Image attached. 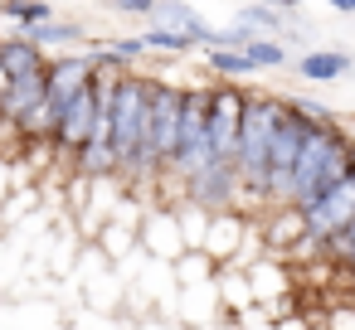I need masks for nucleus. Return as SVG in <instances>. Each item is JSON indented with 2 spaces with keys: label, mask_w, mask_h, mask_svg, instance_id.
Wrapping results in <instances>:
<instances>
[{
  "label": "nucleus",
  "mask_w": 355,
  "mask_h": 330,
  "mask_svg": "<svg viewBox=\"0 0 355 330\" xmlns=\"http://www.w3.org/2000/svg\"><path fill=\"white\" fill-rule=\"evenodd\" d=\"M287 102L277 93H263V88H248V102H243V127H239V141H234V175L239 185L263 204V175H268V146H272V131L282 122ZM268 209V204H263Z\"/></svg>",
  "instance_id": "1"
},
{
  "label": "nucleus",
  "mask_w": 355,
  "mask_h": 330,
  "mask_svg": "<svg viewBox=\"0 0 355 330\" xmlns=\"http://www.w3.org/2000/svg\"><path fill=\"white\" fill-rule=\"evenodd\" d=\"M180 98L185 83L175 78H156L151 73V98H146V175L161 190V170L175 156V136H180Z\"/></svg>",
  "instance_id": "2"
},
{
  "label": "nucleus",
  "mask_w": 355,
  "mask_h": 330,
  "mask_svg": "<svg viewBox=\"0 0 355 330\" xmlns=\"http://www.w3.org/2000/svg\"><path fill=\"white\" fill-rule=\"evenodd\" d=\"M287 102V98H282ZM302 136H306V122L287 107L277 131H272V146H268V175H263V204H287L292 199V170H297V151H302Z\"/></svg>",
  "instance_id": "3"
},
{
  "label": "nucleus",
  "mask_w": 355,
  "mask_h": 330,
  "mask_svg": "<svg viewBox=\"0 0 355 330\" xmlns=\"http://www.w3.org/2000/svg\"><path fill=\"white\" fill-rule=\"evenodd\" d=\"M243 102H248L243 83H209V146H214V161L234 165V141H239V127H243Z\"/></svg>",
  "instance_id": "4"
},
{
  "label": "nucleus",
  "mask_w": 355,
  "mask_h": 330,
  "mask_svg": "<svg viewBox=\"0 0 355 330\" xmlns=\"http://www.w3.org/2000/svg\"><path fill=\"white\" fill-rule=\"evenodd\" d=\"M180 199H190V204L205 209V214H219V209H239L243 185H239L234 165L219 161V165H205L195 180H185V185H180Z\"/></svg>",
  "instance_id": "5"
},
{
  "label": "nucleus",
  "mask_w": 355,
  "mask_h": 330,
  "mask_svg": "<svg viewBox=\"0 0 355 330\" xmlns=\"http://www.w3.org/2000/svg\"><path fill=\"white\" fill-rule=\"evenodd\" d=\"M137 243H141V253H146L151 262H175L180 253H190L185 238H180V219H175L171 204H151V209H141Z\"/></svg>",
  "instance_id": "6"
},
{
  "label": "nucleus",
  "mask_w": 355,
  "mask_h": 330,
  "mask_svg": "<svg viewBox=\"0 0 355 330\" xmlns=\"http://www.w3.org/2000/svg\"><path fill=\"white\" fill-rule=\"evenodd\" d=\"M93 127H98V98H93V88H83L73 102H64V117L54 131V151L64 165H73V156L93 141Z\"/></svg>",
  "instance_id": "7"
},
{
  "label": "nucleus",
  "mask_w": 355,
  "mask_h": 330,
  "mask_svg": "<svg viewBox=\"0 0 355 330\" xmlns=\"http://www.w3.org/2000/svg\"><path fill=\"white\" fill-rule=\"evenodd\" d=\"M253 223H258V238H263V248H268L272 257H287V253L306 238V214H302L297 204H268Z\"/></svg>",
  "instance_id": "8"
},
{
  "label": "nucleus",
  "mask_w": 355,
  "mask_h": 330,
  "mask_svg": "<svg viewBox=\"0 0 355 330\" xmlns=\"http://www.w3.org/2000/svg\"><path fill=\"white\" fill-rule=\"evenodd\" d=\"M88 73H93L88 49H64V54H49V64H44V93L64 107V102H73V98L88 88Z\"/></svg>",
  "instance_id": "9"
},
{
  "label": "nucleus",
  "mask_w": 355,
  "mask_h": 330,
  "mask_svg": "<svg viewBox=\"0 0 355 330\" xmlns=\"http://www.w3.org/2000/svg\"><path fill=\"white\" fill-rule=\"evenodd\" d=\"M248 223H253V214H243V209H219V214H209V228H205V248H200V253H209V257L224 267V262L239 253Z\"/></svg>",
  "instance_id": "10"
},
{
  "label": "nucleus",
  "mask_w": 355,
  "mask_h": 330,
  "mask_svg": "<svg viewBox=\"0 0 355 330\" xmlns=\"http://www.w3.org/2000/svg\"><path fill=\"white\" fill-rule=\"evenodd\" d=\"M292 68H297L302 83L326 88V83H340V78L355 68V54H350V49H306V54L292 59Z\"/></svg>",
  "instance_id": "11"
},
{
  "label": "nucleus",
  "mask_w": 355,
  "mask_h": 330,
  "mask_svg": "<svg viewBox=\"0 0 355 330\" xmlns=\"http://www.w3.org/2000/svg\"><path fill=\"white\" fill-rule=\"evenodd\" d=\"M151 25H156V30H175V35H185V39H195L200 49H205L209 35H214V25L190 6V0H156V6H151Z\"/></svg>",
  "instance_id": "12"
},
{
  "label": "nucleus",
  "mask_w": 355,
  "mask_h": 330,
  "mask_svg": "<svg viewBox=\"0 0 355 330\" xmlns=\"http://www.w3.org/2000/svg\"><path fill=\"white\" fill-rule=\"evenodd\" d=\"M292 267L282 262V257H272V253H263L243 277H248V286H253V301L258 306H268V301H277V296H287V291H297V282L287 277Z\"/></svg>",
  "instance_id": "13"
},
{
  "label": "nucleus",
  "mask_w": 355,
  "mask_h": 330,
  "mask_svg": "<svg viewBox=\"0 0 355 330\" xmlns=\"http://www.w3.org/2000/svg\"><path fill=\"white\" fill-rule=\"evenodd\" d=\"M30 44H40L44 54H64V49H88V30L78 25V20H64V15H54V20H44V25H35V30H20Z\"/></svg>",
  "instance_id": "14"
},
{
  "label": "nucleus",
  "mask_w": 355,
  "mask_h": 330,
  "mask_svg": "<svg viewBox=\"0 0 355 330\" xmlns=\"http://www.w3.org/2000/svg\"><path fill=\"white\" fill-rule=\"evenodd\" d=\"M234 25H243V30H253V35H268V39H282V44H287V39H292V30H297V15L248 0V6H239V10H234Z\"/></svg>",
  "instance_id": "15"
},
{
  "label": "nucleus",
  "mask_w": 355,
  "mask_h": 330,
  "mask_svg": "<svg viewBox=\"0 0 355 330\" xmlns=\"http://www.w3.org/2000/svg\"><path fill=\"white\" fill-rule=\"evenodd\" d=\"M219 315V291H214V282H200V286H180L175 291V315L171 320H180V325H209Z\"/></svg>",
  "instance_id": "16"
},
{
  "label": "nucleus",
  "mask_w": 355,
  "mask_h": 330,
  "mask_svg": "<svg viewBox=\"0 0 355 330\" xmlns=\"http://www.w3.org/2000/svg\"><path fill=\"white\" fill-rule=\"evenodd\" d=\"M44 64H49V54H44L40 44H30V39H25L20 30L0 39V68H6L10 78H25V73H44Z\"/></svg>",
  "instance_id": "17"
},
{
  "label": "nucleus",
  "mask_w": 355,
  "mask_h": 330,
  "mask_svg": "<svg viewBox=\"0 0 355 330\" xmlns=\"http://www.w3.org/2000/svg\"><path fill=\"white\" fill-rule=\"evenodd\" d=\"M59 117H64V107L44 93L10 131H15V141H54V131H59Z\"/></svg>",
  "instance_id": "18"
},
{
  "label": "nucleus",
  "mask_w": 355,
  "mask_h": 330,
  "mask_svg": "<svg viewBox=\"0 0 355 330\" xmlns=\"http://www.w3.org/2000/svg\"><path fill=\"white\" fill-rule=\"evenodd\" d=\"M44 98V73H25V78H10V88H6V98H0V122L6 127H15L35 102Z\"/></svg>",
  "instance_id": "19"
},
{
  "label": "nucleus",
  "mask_w": 355,
  "mask_h": 330,
  "mask_svg": "<svg viewBox=\"0 0 355 330\" xmlns=\"http://www.w3.org/2000/svg\"><path fill=\"white\" fill-rule=\"evenodd\" d=\"M214 291H219V311H224V315H248V311H258L248 277L234 272V267H219V272H214Z\"/></svg>",
  "instance_id": "20"
},
{
  "label": "nucleus",
  "mask_w": 355,
  "mask_h": 330,
  "mask_svg": "<svg viewBox=\"0 0 355 330\" xmlns=\"http://www.w3.org/2000/svg\"><path fill=\"white\" fill-rule=\"evenodd\" d=\"M54 0H0V20H10L15 30H35L44 20H54Z\"/></svg>",
  "instance_id": "21"
},
{
  "label": "nucleus",
  "mask_w": 355,
  "mask_h": 330,
  "mask_svg": "<svg viewBox=\"0 0 355 330\" xmlns=\"http://www.w3.org/2000/svg\"><path fill=\"white\" fill-rule=\"evenodd\" d=\"M40 199H44V190H40V185H20V190H10V199L0 204V233L20 228V223L40 209Z\"/></svg>",
  "instance_id": "22"
},
{
  "label": "nucleus",
  "mask_w": 355,
  "mask_h": 330,
  "mask_svg": "<svg viewBox=\"0 0 355 330\" xmlns=\"http://www.w3.org/2000/svg\"><path fill=\"white\" fill-rule=\"evenodd\" d=\"M171 272H175V286H200V282H214V272H219V262H214L209 253H200V248H190V253H180V257L171 262Z\"/></svg>",
  "instance_id": "23"
},
{
  "label": "nucleus",
  "mask_w": 355,
  "mask_h": 330,
  "mask_svg": "<svg viewBox=\"0 0 355 330\" xmlns=\"http://www.w3.org/2000/svg\"><path fill=\"white\" fill-rule=\"evenodd\" d=\"M141 49H146V59H185L190 49H195V39H185V35H175V30H146L141 35Z\"/></svg>",
  "instance_id": "24"
},
{
  "label": "nucleus",
  "mask_w": 355,
  "mask_h": 330,
  "mask_svg": "<svg viewBox=\"0 0 355 330\" xmlns=\"http://www.w3.org/2000/svg\"><path fill=\"white\" fill-rule=\"evenodd\" d=\"M205 68L219 78V83H239V78H253V59L248 54H224V49H205Z\"/></svg>",
  "instance_id": "25"
},
{
  "label": "nucleus",
  "mask_w": 355,
  "mask_h": 330,
  "mask_svg": "<svg viewBox=\"0 0 355 330\" xmlns=\"http://www.w3.org/2000/svg\"><path fill=\"white\" fill-rule=\"evenodd\" d=\"M243 54L253 59V68H258V73H272V68H287V64H292V49H287L282 39H268V35L248 39V49H243Z\"/></svg>",
  "instance_id": "26"
},
{
  "label": "nucleus",
  "mask_w": 355,
  "mask_h": 330,
  "mask_svg": "<svg viewBox=\"0 0 355 330\" xmlns=\"http://www.w3.org/2000/svg\"><path fill=\"white\" fill-rule=\"evenodd\" d=\"M171 209H175V219H180V238H185V248H205V228H209V214H205V209H195L190 199H175Z\"/></svg>",
  "instance_id": "27"
},
{
  "label": "nucleus",
  "mask_w": 355,
  "mask_h": 330,
  "mask_svg": "<svg viewBox=\"0 0 355 330\" xmlns=\"http://www.w3.org/2000/svg\"><path fill=\"white\" fill-rule=\"evenodd\" d=\"M287 107L306 122V127H326V122H340V112L331 107V102H321V98H306V93H292L287 98Z\"/></svg>",
  "instance_id": "28"
},
{
  "label": "nucleus",
  "mask_w": 355,
  "mask_h": 330,
  "mask_svg": "<svg viewBox=\"0 0 355 330\" xmlns=\"http://www.w3.org/2000/svg\"><path fill=\"white\" fill-rule=\"evenodd\" d=\"M316 330H355V296L350 301H336V306H321Z\"/></svg>",
  "instance_id": "29"
},
{
  "label": "nucleus",
  "mask_w": 355,
  "mask_h": 330,
  "mask_svg": "<svg viewBox=\"0 0 355 330\" xmlns=\"http://www.w3.org/2000/svg\"><path fill=\"white\" fill-rule=\"evenodd\" d=\"M20 185H35V180L25 175V165H20L15 156H0V204H6L10 190H20Z\"/></svg>",
  "instance_id": "30"
},
{
  "label": "nucleus",
  "mask_w": 355,
  "mask_h": 330,
  "mask_svg": "<svg viewBox=\"0 0 355 330\" xmlns=\"http://www.w3.org/2000/svg\"><path fill=\"white\" fill-rule=\"evenodd\" d=\"M98 44H103V49H107L117 64H127V68L146 59V49H141V35H137V39H98Z\"/></svg>",
  "instance_id": "31"
},
{
  "label": "nucleus",
  "mask_w": 355,
  "mask_h": 330,
  "mask_svg": "<svg viewBox=\"0 0 355 330\" xmlns=\"http://www.w3.org/2000/svg\"><path fill=\"white\" fill-rule=\"evenodd\" d=\"M112 15H132V20H151V6L156 0H103Z\"/></svg>",
  "instance_id": "32"
},
{
  "label": "nucleus",
  "mask_w": 355,
  "mask_h": 330,
  "mask_svg": "<svg viewBox=\"0 0 355 330\" xmlns=\"http://www.w3.org/2000/svg\"><path fill=\"white\" fill-rule=\"evenodd\" d=\"M268 330H316V325H311L306 315H287V320H272Z\"/></svg>",
  "instance_id": "33"
},
{
  "label": "nucleus",
  "mask_w": 355,
  "mask_h": 330,
  "mask_svg": "<svg viewBox=\"0 0 355 330\" xmlns=\"http://www.w3.org/2000/svg\"><path fill=\"white\" fill-rule=\"evenodd\" d=\"M258 6H272V10H287V15H297V10H302V0H258Z\"/></svg>",
  "instance_id": "34"
},
{
  "label": "nucleus",
  "mask_w": 355,
  "mask_h": 330,
  "mask_svg": "<svg viewBox=\"0 0 355 330\" xmlns=\"http://www.w3.org/2000/svg\"><path fill=\"white\" fill-rule=\"evenodd\" d=\"M340 286L355 296V262H350V267H340Z\"/></svg>",
  "instance_id": "35"
},
{
  "label": "nucleus",
  "mask_w": 355,
  "mask_h": 330,
  "mask_svg": "<svg viewBox=\"0 0 355 330\" xmlns=\"http://www.w3.org/2000/svg\"><path fill=\"white\" fill-rule=\"evenodd\" d=\"M326 6H331L336 15H355V0H326Z\"/></svg>",
  "instance_id": "36"
}]
</instances>
